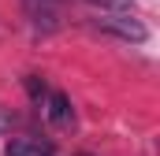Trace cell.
I'll use <instances>...</instances> for the list:
<instances>
[{"mask_svg": "<svg viewBox=\"0 0 160 156\" xmlns=\"http://www.w3.org/2000/svg\"><path fill=\"white\" fill-rule=\"evenodd\" d=\"M93 26H97L101 34L119 37V41H134V45H142V41H145V26H142L138 19H130V15H97V19H93Z\"/></svg>", "mask_w": 160, "mask_h": 156, "instance_id": "cell-1", "label": "cell"}, {"mask_svg": "<svg viewBox=\"0 0 160 156\" xmlns=\"http://www.w3.org/2000/svg\"><path fill=\"white\" fill-rule=\"evenodd\" d=\"M26 7H30V19H34V26H38L41 34L56 30V15H60L56 0H26Z\"/></svg>", "mask_w": 160, "mask_h": 156, "instance_id": "cell-2", "label": "cell"}, {"mask_svg": "<svg viewBox=\"0 0 160 156\" xmlns=\"http://www.w3.org/2000/svg\"><path fill=\"white\" fill-rule=\"evenodd\" d=\"M48 119H52L56 126H71L75 108H71V100H67L63 93H52V97H48Z\"/></svg>", "mask_w": 160, "mask_h": 156, "instance_id": "cell-3", "label": "cell"}, {"mask_svg": "<svg viewBox=\"0 0 160 156\" xmlns=\"http://www.w3.org/2000/svg\"><path fill=\"white\" fill-rule=\"evenodd\" d=\"M89 4H97V7H108V11H123V7H130V0H89Z\"/></svg>", "mask_w": 160, "mask_h": 156, "instance_id": "cell-4", "label": "cell"}, {"mask_svg": "<svg viewBox=\"0 0 160 156\" xmlns=\"http://www.w3.org/2000/svg\"><path fill=\"white\" fill-rule=\"evenodd\" d=\"M8 126H11V119H8V115H4V112H0V134H4Z\"/></svg>", "mask_w": 160, "mask_h": 156, "instance_id": "cell-5", "label": "cell"}]
</instances>
